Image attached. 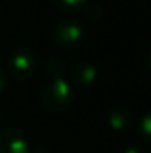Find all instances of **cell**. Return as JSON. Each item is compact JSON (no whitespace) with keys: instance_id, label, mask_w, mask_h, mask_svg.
Masks as SVG:
<instances>
[{"instance_id":"12","label":"cell","mask_w":151,"mask_h":153,"mask_svg":"<svg viewBox=\"0 0 151 153\" xmlns=\"http://www.w3.org/2000/svg\"><path fill=\"white\" fill-rule=\"evenodd\" d=\"M5 86H7V74H5V68L0 64V93L5 90Z\"/></svg>"},{"instance_id":"2","label":"cell","mask_w":151,"mask_h":153,"mask_svg":"<svg viewBox=\"0 0 151 153\" xmlns=\"http://www.w3.org/2000/svg\"><path fill=\"white\" fill-rule=\"evenodd\" d=\"M7 68H8V74L20 82H26V80L33 78L36 68H38L34 52L28 46H16L8 54Z\"/></svg>"},{"instance_id":"11","label":"cell","mask_w":151,"mask_h":153,"mask_svg":"<svg viewBox=\"0 0 151 153\" xmlns=\"http://www.w3.org/2000/svg\"><path fill=\"white\" fill-rule=\"evenodd\" d=\"M124 153H151V152L148 148L141 147V145H132V147H128Z\"/></svg>"},{"instance_id":"9","label":"cell","mask_w":151,"mask_h":153,"mask_svg":"<svg viewBox=\"0 0 151 153\" xmlns=\"http://www.w3.org/2000/svg\"><path fill=\"white\" fill-rule=\"evenodd\" d=\"M138 132L140 137L145 143L151 145V109L148 112L143 114V117L140 119V126H138Z\"/></svg>"},{"instance_id":"1","label":"cell","mask_w":151,"mask_h":153,"mask_svg":"<svg viewBox=\"0 0 151 153\" xmlns=\"http://www.w3.org/2000/svg\"><path fill=\"white\" fill-rule=\"evenodd\" d=\"M41 106L49 112H65L75 101V91L65 78L50 80L39 94Z\"/></svg>"},{"instance_id":"6","label":"cell","mask_w":151,"mask_h":153,"mask_svg":"<svg viewBox=\"0 0 151 153\" xmlns=\"http://www.w3.org/2000/svg\"><path fill=\"white\" fill-rule=\"evenodd\" d=\"M109 127L116 132H130L133 129V112L127 106H114L107 114Z\"/></svg>"},{"instance_id":"10","label":"cell","mask_w":151,"mask_h":153,"mask_svg":"<svg viewBox=\"0 0 151 153\" xmlns=\"http://www.w3.org/2000/svg\"><path fill=\"white\" fill-rule=\"evenodd\" d=\"M85 13L89 21H99L102 18V8L99 5H96V3H91L89 7H86Z\"/></svg>"},{"instance_id":"8","label":"cell","mask_w":151,"mask_h":153,"mask_svg":"<svg viewBox=\"0 0 151 153\" xmlns=\"http://www.w3.org/2000/svg\"><path fill=\"white\" fill-rule=\"evenodd\" d=\"M54 8L62 13H77L86 5V0H50Z\"/></svg>"},{"instance_id":"5","label":"cell","mask_w":151,"mask_h":153,"mask_svg":"<svg viewBox=\"0 0 151 153\" xmlns=\"http://www.w3.org/2000/svg\"><path fill=\"white\" fill-rule=\"evenodd\" d=\"M98 78V68L88 60H80L70 67V82L78 88H86L93 85Z\"/></svg>"},{"instance_id":"7","label":"cell","mask_w":151,"mask_h":153,"mask_svg":"<svg viewBox=\"0 0 151 153\" xmlns=\"http://www.w3.org/2000/svg\"><path fill=\"white\" fill-rule=\"evenodd\" d=\"M67 72V64L65 60L59 59V57H50L46 64V74L50 80H55V78H63Z\"/></svg>"},{"instance_id":"4","label":"cell","mask_w":151,"mask_h":153,"mask_svg":"<svg viewBox=\"0 0 151 153\" xmlns=\"http://www.w3.org/2000/svg\"><path fill=\"white\" fill-rule=\"evenodd\" d=\"M0 153H29V140L16 127L0 130Z\"/></svg>"},{"instance_id":"3","label":"cell","mask_w":151,"mask_h":153,"mask_svg":"<svg viewBox=\"0 0 151 153\" xmlns=\"http://www.w3.org/2000/svg\"><path fill=\"white\" fill-rule=\"evenodd\" d=\"M85 36V26L77 18H67L54 26L52 30V42L60 51L75 49Z\"/></svg>"},{"instance_id":"13","label":"cell","mask_w":151,"mask_h":153,"mask_svg":"<svg viewBox=\"0 0 151 153\" xmlns=\"http://www.w3.org/2000/svg\"><path fill=\"white\" fill-rule=\"evenodd\" d=\"M148 68L151 72V49H150V54H148Z\"/></svg>"}]
</instances>
